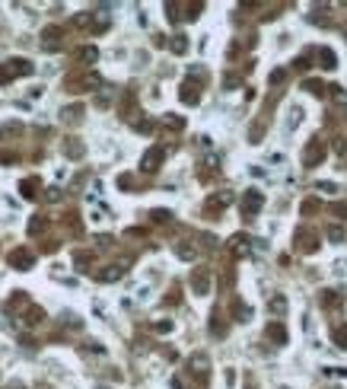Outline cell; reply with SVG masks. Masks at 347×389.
<instances>
[{"label": "cell", "mask_w": 347, "mask_h": 389, "mask_svg": "<svg viewBox=\"0 0 347 389\" xmlns=\"http://www.w3.org/2000/svg\"><path fill=\"white\" fill-rule=\"evenodd\" d=\"M10 261H16V265H29V256H26V252H16V256H10Z\"/></svg>", "instance_id": "obj_1"}]
</instances>
